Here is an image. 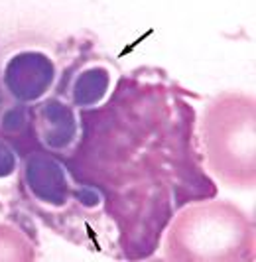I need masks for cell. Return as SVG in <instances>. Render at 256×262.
<instances>
[{"mask_svg":"<svg viewBox=\"0 0 256 262\" xmlns=\"http://www.w3.org/2000/svg\"><path fill=\"white\" fill-rule=\"evenodd\" d=\"M254 227L248 215L227 201L183 209L167 231L169 260H252Z\"/></svg>","mask_w":256,"mask_h":262,"instance_id":"cell-1","label":"cell"},{"mask_svg":"<svg viewBox=\"0 0 256 262\" xmlns=\"http://www.w3.org/2000/svg\"><path fill=\"white\" fill-rule=\"evenodd\" d=\"M254 99L223 93L203 113L201 140L209 170L230 187H254Z\"/></svg>","mask_w":256,"mask_h":262,"instance_id":"cell-2","label":"cell"},{"mask_svg":"<svg viewBox=\"0 0 256 262\" xmlns=\"http://www.w3.org/2000/svg\"><path fill=\"white\" fill-rule=\"evenodd\" d=\"M57 79V66L41 50H20L2 69V85L16 103L34 105L48 97Z\"/></svg>","mask_w":256,"mask_h":262,"instance_id":"cell-3","label":"cell"},{"mask_svg":"<svg viewBox=\"0 0 256 262\" xmlns=\"http://www.w3.org/2000/svg\"><path fill=\"white\" fill-rule=\"evenodd\" d=\"M22 184L30 199L44 207L63 209L75 201V184L63 162L51 152H32L24 158Z\"/></svg>","mask_w":256,"mask_h":262,"instance_id":"cell-4","label":"cell"},{"mask_svg":"<svg viewBox=\"0 0 256 262\" xmlns=\"http://www.w3.org/2000/svg\"><path fill=\"white\" fill-rule=\"evenodd\" d=\"M34 126L39 144L51 154L69 152L79 140V113L61 97H50L34 111Z\"/></svg>","mask_w":256,"mask_h":262,"instance_id":"cell-5","label":"cell"},{"mask_svg":"<svg viewBox=\"0 0 256 262\" xmlns=\"http://www.w3.org/2000/svg\"><path fill=\"white\" fill-rule=\"evenodd\" d=\"M113 75L102 63H93L77 73L69 87V103L79 111L99 106L111 91Z\"/></svg>","mask_w":256,"mask_h":262,"instance_id":"cell-6","label":"cell"},{"mask_svg":"<svg viewBox=\"0 0 256 262\" xmlns=\"http://www.w3.org/2000/svg\"><path fill=\"white\" fill-rule=\"evenodd\" d=\"M0 250H8V260H26V256L20 254V250L32 254L28 238L6 225H0Z\"/></svg>","mask_w":256,"mask_h":262,"instance_id":"cell-7","label":"cell"},{"mask_svg":"<svg viewBox=\"0 0 256 262\" xmlns=\"http://www.w3.org/2000/svg\"><path fill=\"white\" fill-rule=\"evenodd\" d=\"M28 105L16 103L14 106H8L2 115H0V130L6 136H18L20 132L28 126L30 120V113L26 111Z\"/></svg>","mask_w":256,"mask_h":262,"instance_id":"cell-8","label":"cell"},{"mask_svg":"<svg viewBox=\"0 0 256 262\" xmlns=\"http://www.w3.org/2000/svg\"><path fill=\"white\" fill-rule=\"evenodd\" d=\"M18 166L20 158L16 154V148L6 138H0V180L12 178L18 171Z\"/></svg>","mask_w":256,"mask_h":262,"instance_id":"cell-9","label":"cell"}]
</instances>
